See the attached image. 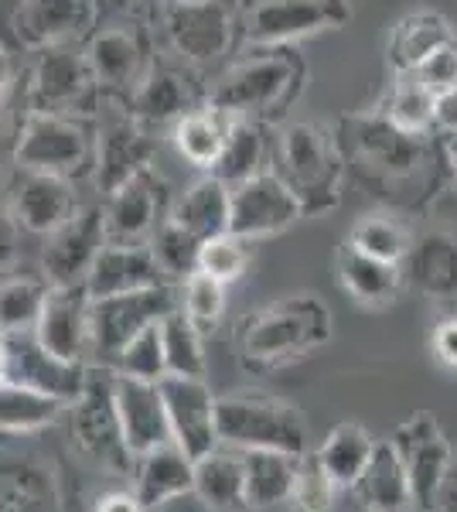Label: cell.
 I'll list each match as a JSON object with an SVG mask.
<instances>
[{"label":"cell","instance_id":"cell-1","mask_svg":"<svg viewBox=\"0 0 457 512\" xmlns=\"http://www.w3.org/2000/svg\"><path fill=\"white\" fill-rule=\"evenodd\" d=\"M331 311L314 294H294L243 321L239 352L253 369H277L328 345Z\"/></svg>","mask_w":457,"mask_h":512},{"label":"cell","instance_id":"cell-2","mask_svg":"<svg viewBox=\"0 0 457 512\" xmlns=\"http://www.w3.org/2000/svg\"><path fill=\"white\" fill-rule=\"evenodd\" d=\"M277 175L297 195L304 216H324L342 202V185L348 175L345 154L335 130L321 123H287L277 144Z\"/></svg>","mask_w":457,"mask_h":512},{"label":"cell","instance_id":"cell-3","mask_svg":"<svg viewBox=\"0 0 457 512\" xmlns=\"http://www.w3.org/2000/svg\"><path fill=\"white\" fill-rule=\"evenodd\" d=\"M219 444L236 451H284L301 458L307 448L304 414L287 400L260 393H232L215 400Z\"/></svg>","mask_w":457,"mask_h":512},{"label":"cell","instance_id":"cell-4","mask_svg":"<svg viewBox=\"0 0 457 512\" xmlns=\"http://www.w3.org/2000/svg\"><path fill=\"white\" fill-rule=\"evenodd\" d=\"M301 79V62L290 59L287 52H270L267 48V55H256V59L232 65L226 76H219L205 103L219 106L229 117L267 120L297 96Z\"/></svg>","mask_w":457,"mask_h":512},{"label":"cell","instance_id":"cell-5","mask_svg":"<svg viewBox=\"0 0 457 512\" xmlns=\"http://www.w3.org/2000/svg\"><path fill=\"white\" fill-rule=\"evenodd\" d=\"M69 427L76 448L93 461L96 468L113 475H134V451L123 437L120 410L113 396V369L93 366L86 386L69 403Z\"/></svg>","mask_w":457,"mask_h":512},{"label":"cell","instance_id":"cell-6","mask_svg":"<svg viewBox=\"0 0 457 512\" xmlns=\"http://www.w3.org/2000/svg\"><path fill=\"white\" fill-rule=\"evenodd\" d=\"M335 137L345 154V164H355L365 178L410 181L423 164V137L396 130L376 110L342 117Z\"/></svg>","mask_w":457,"mask_h":512},{"label":"cell","instance_id":"cell-7","mask_svg":"<svg viewBox=\"0 0 457 512\" xmlns=\"http://www.w3.org/2000/svg\"><path fill=\"white\" fill-rule=\"evenodd\" d=\"M352 21L348 0H239L236 31L246 45L280 48Z\"/></svg>","mask_w":457,"mask_h":512},{"label":"cell","instance_id":"cell-8","mask_svg":"<svg viewBox=\"0 0 457 512\" xmlns=\"http://www.w3.org/2000/svg\"><path fill=\"white\" fill-rule=\"evenodd\" d=\"M174 308H178V297L168 284L134 294L93 297L89 301V362L110 369L116 355L130 345V338L157 325Z\"/></svg>","mask_w":457,"mask_h":512},{"label":"cell","instance_id":"cell-9","mask_svg":"<svg viewBox=\"0 0 457 512\" xmlns=\"http://www.w3.org/2000/svg\"><path fill=\"white\" fill-rule=\"evenodd\" d=\"M96 151L89 127L72 113H41L31 110L21 123L18 144H14V168L45 171V175H76L86 168Z\"/></svg>","mask_w":457,"mask_h":512},{"label":"cell","instance_id":"cell-10","mask_svg":"<svg viewBox=\"0 0 457 512\" xmlns=\"http://www.w3.org/2000/svg\"><path fill=\"white\" fill-rule=\"evenodd\" d=\"M96 164H93V181L99 195H110L113 188H120L130 175H137L140 168L154 164V137L151 130L130 113L127 99L103 93V106H99V123H96Z\"/></svg>","mask_w":457,"mask_h":512},{"label":"cell","instance_id":"cell-11","mask_svg":"<svg viewBox=\"0 0 457 512\" xmlns=\"http://www.w3.org/2000/svg\"><path fill=\"white\" fill-rule=\"evenodd\" d=\"M161 24L171 52L195 69L229 55L232 38H236V18L219 0H195V4L164 0Z\"/></svg>","mask_w":457,"mask_h":512},{"label":"cell","instance_id":"cell-12","mask_svg":"<svg viewBox=\"0 0 457 512\" xmlns=\"http://www.w3.org/2000/svg\"><path fill=\"white\" fill-rule=\"evenodd\" d=\"M389 441L403 458L413 492V509L437 512L440 489H444V478L454 461V448L440 431V424L430 414H413L389 434Z\"/></svg>","mask_w":457,"mask_h":512},{"label":"cell","instance_id":"cell-13","mask_svg":"<svg viewBox=\"0 0 457 512\" xmlns=\"http://www.w3.org/2000/svg\"><path fill=\"white\" fill-rule=\"evenodd\" d=\"M304 219L301 202L290 192V185L277 171H260L256 178L232 188V212H229V233L256 243V239L277 236L284 229Z\"/></svg>","mask_w":457,"mask_h":512},{"label":"cell","instance_id":"cell-14","mask_svg":"<svg viewBox=\"0 0 457 512\" xmlns=\"http://www.w3.org/2000/svg\"><path fill=\"white\" fill-rule=\"evenodd\" d=\"M99 93L96 76L86 62V52L76 45L41 48L31 69V110L41 113H76L86 110L89 99Z\"/></svg>","mask_w":457,"mask_h":512},{"label":"cell","instance_id":"cell-15","mask_svg":"<svg viewBox=\"0 0 457 512\" xmlns=\"http://www.w3.org/2000/svg\"><path fill=\"white\" fill-rule=\"evenodd\" d=\"M106 246L103 205H79L76 216L45 236L41 250V277L52 287L86 284L99 250Z\"/></svg>","mask_w":457,"mask_h":512},{"label":"cell","instance_id":"cell-16","mask_svg":"<svg viewBox=\"0 0 457 512\" xmlns=\"http://www.w3.org/2000/svg\"><path fill=\"white\" fill-rule=\"evenodd\" d=\"M161 202L164 178L157 175L154 164H147L103 198L106 243H151L154 229L168 216Z\"/></svg>","mask_w":457,"mask_h":512},{"label":"cell","instance_id":"cell-17","mask_svg":"<svg viewBox=\"0 0 457 512\" xmlns=\"http://www.w3.org/2000/svg\"><path fill=\"white\" fill-rule=\"evenodd\" d=\"M164 410H168L171 437L191 461L205 458L219 448V427H215V400L212 386L205 379L164 376L161 379Z\"/></svg>","mask_w":457,"mask_h":512},{"label":"cell","instance_id":"cell-18","mask_svg":"<svg viewBox=\"0 0 457 512\" xmlns=\"http://www.w3.org/2000/svg\"><path fill=\"white\" fill-rule=\"evenodd\" d=\"M18 441L0 434V512H62L52 465Z\"/></svg>","mask_w":457,"mask_h":512},{"label":"cell","instance_id":"cell-19","mask_svg":"<svg viewBox=\"0 0 457 512\" xmlns=\"http://www.w3.org/2000/svg\"><path fill=\"white\" fill-rule=\"evenodd\" d=\"M7 338V355H11V366H7V379L24 386H35V390L55 396L69 407L72 400L82 393L89 376L86 362H69L58 359L38 342L35 332H14Z\"/></svg>","mask_w":457,"mask_h":512},{"label":"cell","instance_id":"cell-20","mask_svg":"<svg viewBox=\"0 0 457 512\" xmlns=\"http://www.w3.org/2000/svg\"><path fill=\"white\" fill-rule=\"evenodd\" d=\"M82 52H86V62L96 76L99 93H110V96L127 99L140 86V79L147 76V69H151L144 38L134 28H123V24L99 28L86 41Z\"/></svg>","mask_w":457,"mask_h":512},{"label":"cell","instance_id":"cell-21","mask_svg":"<svg viewBox=\"0 0 457 512\" xmlns=\"http://www.w3.org/2000/svg\"><path fill=\"white\" fill-rule=\"evenodd\" d=\"M89 291L86 284L52 287L45 297V308L38 315V325L31 328L35 338L48 352L69 362L89 359Z\"/></svg>","mask_w":457,"mask_h":512},{"label":"cell","instance_id":"cell-22","mask_svg":"<svg viewBox=\"0 0 457 512\" xmlns=\"http://www.w3.org/2000/svg\"><path fill=\"white\" fill-rule=\"evenodd\" d=\"M14 216L24 233L52 236L58 226H65L79 209L76 188L65 175H45V171H21L11 192Z\"/></svg>","mask_w":457,"mask_h":512},{"label":"cell","instance_id":"cell-23","mask_svg":"<svg viewBox=\"0 0 457 512\" xmlns=\"http://www.w3.org/2000/svg\"><path fill=\"white\" fill-rule=\"evenodd\" d=\"M164 284H168V274L157 263L151 243H106L86 277L89 297L134 294Z\"/></svg>","mask_w":457,"mask_h":512},{"label":"cell","instance_id":"cell-24","mask_svg":"<svg viewBox=\"0 0 457 512\" xmlns=\"http://www.w3.org/2000/svg\"><path fill=\"white\" fill-rule=\"evenodd\" d=\"M113 396H116V410H120L123 437H127L134 458L174 441L168 410H164L161 383H147V379H130V376L113 373Z\"/></svg>","mask_w":457,"mask_h":512},{"label":"cell","instance_id":"cell-25","mask_svg":"<svg viewBox=\"0 0 457 512\" xmlns=\"http://www.w3.org/2000/svg\"><path fill=\"white\" fill-rule=\"evenodd\" d=\"M93 0H21L14 11V31L28 48L72 45L93 24Z\"/></svg>","mask_w":457,"mask_h":512},{"label":"cell","instance_id":"cell-26","mask_svg":"<svg viewBox=\"0 0 457 512\" xmlns=\"http://www.w3.org/2000/svg\"><path fill=\"white\" fill-rule=\"evenodd\" d=\"M403 280L434 301L457 297V239L440 229L413 236V246L403 260Z\"/></svg>","mask_w":457,"mask_h":512},{"label":"cell","instance_id":"cell-27","mask_svg":"<svg viewBox=\"0 0 457 512\" xmlns=\"http://www.w3.org/2000/svg\"><path fill=\"white\" fill-rule=\"evenodd\" d=\"M454 41H457L454 24L440 11H413L396 21L393 31H389L386 62L393 69V76H406V72H417L430 55L454 45Z\"/></svg>","mask_w":457,"mask_h":512},{"label":"cell","instance_id":"cell-28","mask_svg":"<svg viewBox=\"0 0 457 512\" xmlns=\"http://www.w3.org/2000/svg\"><path fill=\"white\" fill-rule=\"evenodd\" d=\"M195 489V461L178 444H161L154 451L137 454L134 461V495L147 509L168 506Z\"/></svg>","mask_w":457,"mask_h":512},{"label":"cell","instance_id":"cell-29","mask_svg":"<svg viewBox=\"0 0 457 512\" xmlns=\"http://www.w3.org/2000/svg\"><path fill=\"white\" fill-rule=\"evenodd\" d=\"M127 106L147 130H154L168 127V123L174 127L188 110H195V99H191L185 72L168 69V65H151L140 86L127 96Z\"/></svg>","mask_w":457,"mask_h":512},{"label":"cell","instance_id":"cell-30","mask_svg":"<svg viewBox=\"0 0 457 512\" xmlns=\"http://www.w3.org/2000/svg\"><path fill=\"white\" fill-rule=\"evenodd\" d=\"M229 212H232V188L215 175L198 178L185 192L174 195L168 219L181 226L195 239H212L229 233Z\"/></svg>","mask_w":457,"mask_h":512},{"label":"cell","instance_id":"cell-31","mask_svg":"<svg viewBox=\"0 0 457 512\" xmlns=\"http://www.w3.org/2000/svg\"><path fill=\"white\" fill-rule=\"evenodd\" d=\"M338 280L345 294L359 301L362 308H389L406 287L403 263H386L376 256H365L352 246H342L338 253Z\"/></svg>","mask_w":457,"mask_h":512},{"label":"cell","instance_id":"cell-32","mask_svg":"<svg viewBox=\"0 0 457 512\" xmlns=\"http://www.w3.org/2000/svg\"><path fill=\"white\" fill-rule=\"evenodd\" d=\"M359 502L365 512H413V492L410 478H406L403 458L396 454L393 441H376L369 465L362 478L355 482Z\"/></svg>","mask_w":457,"mask_h":512},{"label":"cell","instance_id":"cell-33","mask_svg":"<svg viewBox=\"0 0 457 512\" xmlns=\"http://www.w3.org/2000/svg\"><path fill=\"white\" fill-rule=\"evenodd\" d=\"M205 509L212 512H243L246 485H243V451L219 444L205 458L195 461V489Z\"/></svg>","mask_w":457,"mask_h":512},{"label":"cell","instance_id":"cell-34","mask_svg":"<svg viewBox=\"0 0 457 512\" xmlns=\"http://www.w3.org/2000/svg\"><path fill=\"white\" fill-rule=\"evenodd\" d=\"M232 120L236 117L222 113L219 106H212V103L195 106V110H188L185 117L174 123V130H171L174 147H178V154L191 164V168L212 171L222 154V147H226Z\"/></svg>","mask_w":457,"mask_h":512},{"label":"cell","instance_id":"cell-35","mask_svg":"<svg viewBox=\"0 0 457 512\" xmlns=\"http://www.w3.org/2000/svg\"><path fill=\"white\" fill-rule=\"evenodd\" d=\"M297 458L284 451H243L246 509H277L290 502Z\"/></svg>","mask_w":457,"mask_h":512},{"label":"cell","instance_id":"cell-36","mask_svg":"<svg viewBox=\"0 0 457 512\" xmlns=\"http://www.w3.org/2000/svg\"><path fill=\"white\" fill-rule=\"evenodd\" d=\"M62 410L69 407L55 396L14 379H0V434H38L52 427Z\"/></svg>","mask_w":457,"mask_h":512},{"label":"cell","instance_id":"cell-37","mask_svg":"<svg viewBox=\"0 0 457 512\" xmlns=\"http://www.w3.org/2000/svg\"><path fill=\"white\" fill-rule=\"evenodd\" d=\"M376 113L403 134L427 137L434 130V93L413 72H406V76H396L393 86L382 93Z\"/></svg>","mask_w":457,"mask_h":512},{"label":"cell","instance_id":"cell-38","mask_svg":"<svg viewBox=\"0 0 457 512\" xmlns=\"http://www.w3.org/2000/svg\"><path fill=\"white\" fill-rule=\"evenodd\" d=\"M263 158H267V140H263V127L260 120H246V117H236L229 127V137H226V147H222L219 161L209 175H215L219 181H226L229 188L243 185V181L256 178L263 168Z\"/></svg>","mask_w":457,"mask_h":512},{"label":"cell","instance_id":"cell-39","mask_svg":"<svg viewBox=\"0 0 457 512\" xmlns=\"http://www.w3.org/2000/svg\"><path fill=\"white\" fill-rule=\"evenodd\" d=\"M372 451H376V437L365 431L362 424L348 420V424L331 427V434L324 437L318 448V458L342 489H355V482H359L365 465H369Z\"/></svg>","mask_w":457,"mask_h":512},{"label":"cell","instance_id":"cell-40","mask_svg":"<svg viewBox=\"0 0 457 512\" xmlns=\"http://www.w3.org/2000/svg\"><path fill=\"white\" fill-rule=\"evenodd\" d=\"M52 291L45 277H4L0 280V335L31 332L45 308V297Z\"/></svg>","mask_w":457,"mask_h":512},{"label":"cell","instance_id":"cell-41","mask_svg":"<svg viewBox=\"0 0 457 512\" xmlns=\"http://www.w3.org/2000/svg\"><path fill=\"white\" fill-rule=\"evenodd\" d=\"M345 246H352V250H359L365 256H376V260H386V263H403L413 246V236H410V229L396 216H389V212H369V216H362L352 226Z\"/></svg>","mask_w":457,"mask_h":512},{"label":"cell","instance_id":"cell-42","mask_svg":"<svg viewBox=\"0 0 457 512\" xmlns=\"http://www.w3.org/2000/svg\"><path fill=\"white\" fill-rule=\"evenodd\" d=\"M161 342H164V362H168V376H188L205 379V349L202 332L191 325V318L181 308L161 318Z\"/></svg>","mask_w":457,"mask_h":512},{"label":"cell","instance_id":"cell-43","mask_svg":"<svg viewBox=\"0 0 457 512\" xmlns=\"http://www.w3.org/2000/svg\"><path fill=\"white\" fill-rule=\"evenodd\" d=\"M338 489H342V485H338L328 468L321 465L318 451H304L301 458H297L294 489H290V509L294 512H335Z\"/></svg>","mask_w":457,"mask_h":512},{"label":"cell","instance_id":"cell-44","mask_svg":"<svg viewBox=\"0 0 457 512\" xmlns=\"http://www.w3.org/2000/svg\"><path fill=\"white\" fill-rule=\"evenodd\" d=\"M178 308L185 311L191 318V325H195L202 335L212 332V328L222 321V315H226V284L209 274H202V270H195V274H188L181 280Z\"/></svg>","mask_w":457,"mask_h":512},{"label":"cell","instance_id":"cell-45","mask_svg":"<svg viewBox=\"0 0 457 512\" xmlns=\"http://www.w3.org/2000/svg\"><path fill=\"white\" fill-rule=\"evenodd\" d=\"M116 376L130 379H147V383H161L168 376V362H164V342H161V321L151 328H144L137 338H130V345L116 355L113 362Z\"/></svg>","mask_w":457,"mask_h":512},{"label":"cell","instance_id":"cell-46","mask_svg":"<svg viewBox=\"0 0 457 512\" xmlns=\"http://www.w3.org/2000/svg\"><path fill=\"white\" fill-rule=\"evenodd\" d=\"M151 250L161 263V270L168 274V280H185L188 274L198 270V250H202V239H195L191 233H185L181 226L164 216L161 226L154 229L151 236Z\"/></svg>","mask_w":457,"mask_h":512},{"label":"cell","instance_id":"cell-47","mask_svg":"<svg viewBox=\"0 0 457 512\" xmlns=\"http://www.w3.org/2000/svg\"><path fill=\"white\" fill-rule=\"evenodd\" d=\"M246 267H249V243L232 233L205 239L202 250H198V270L222 280V284L239 280L246 274Z\"/></svg>","mask_w":457,"mask_h":512},{"label":"cell","instance_id":"cell-48","mask_svg":"<svg viewBox=\"0 0 457 512\" xmlns=\"http://www.w3.org/2000/svg\"><path fill=\"white\" fill-rule=\"evenodd\" d=\"M413 76H417L434 96L447 93V89H457V41L430 55V59L413 72Z\"/></svg>","mask_w":457,"mask_h":512},{"label":"cell","instance_id":"cell-49","mask_svg":"<svg viewBox=\"0 0 457 512\" xmlns=\"http://www.w3.org/2000/svg\"><path fill=\"white\" fill-rule=\"evenodd\" d=\"M18 243H21V222L14 216V205L7 202L4 192H0V270L14 263Z\"/></svg>","mask_w":457,"mask_h":512},{"label":"cell","instance_id":"cell-50","mask_svg":"<svg viewBox=\"0 0 457 512\" xmlns=\"http://www.w3.org/2000/svg\"><path fill=\"white\" fill-rule=\"evenodd\" d=\"M430 349H434L437 362L457 373V315L444 318L434 328V338H430Z\"/></svg>","mask_w":457,"mask_h":512},{"label":"cell","instance_id":"cell-51","mask_svg":"<svg viewBox=\"0 0 457 512\" xmlns=\"http://www.w3.org/2000/svg\"><path fill=\"white\" fill-rule=\"evenodd\" d=\"M434 130L444 137H457V89L434 96Z\"/></svg>","mask_w":457,"mask_h":512},{"label":"cell","instance_id":"cell-52","mask_svg":"<svg viewBox=\"0 0 457 512\" xmlns=\"http://www.w3.org/2000/svg\"><path fill=\"white\" fill-rule=\"evenodd\" d=\"M96 512H147V506L137 499L134 492H110V495L99 499Z\"/></svg>","mask_w":457,"mask_h":512},{"label":"cell","instance_id":"cell-53","mask_svg":"<svg viewBox=\"0 0 457 512\" xmlns=\"http://www.w3.org/2000/svg\"><path fill=\"white\" fill-rule=\"evenodd\" d=\"M437 512H457V454L451 461V472H447V478H444V489H440Z\"/></svg>","mask_w":457,"mask_h":512},{"label":"cell","instance_id":"cell-54","mask_svg":"<svg viewBox=\"0 0 457 512\" xmlns=\"http://www.w3.org/2000/svg\"><path fill=\"white\" fill-rule=\"evenodd\" d=\"M11 79H14V59H11V52L4 48V41H0V96L11 89Z\"/></svg>","mask_w":457,"mask_h":512},{"label":"cell","instance_id":"cell-55","mask_svg":"<svg viewBox=\"0 0 457 512\" xmlns=\"http://www.w3.org/2000/svg\"><path fill=\"white\" fill-rule=\"evenodd\" d=\"M447 164H451V175L457 181V137H447Z\"/></svg>","mask_w":457,"mask_h":512},{"label":"cell","instance_id":"cell-56","mask_svg":"<svg viewBox=\"0 0 457 512\" xmlns=\"http://www.w3.org/2000/svg\"><path fill=\"white\" fill-rule=\"evenodd\" d=\"M7 366H11V355H7V338L0 335V379H7Z\"/></svg>","mask_w":457,"mask_h":512},{"label":"cell","instance_id":"cell-57","mask_svg":"<svg viewBox=\"0 0 457 512\" xmlns=\"http://www.w3.org/2000/svg\"><path fill=\"white\" fill-rule=\"evenodd\" d=\"M113 4H120V7H130V4H137V0H113Z\"/></svg>","mask_w":457,"mask_h":512},{"label":"cell","instance_id":"cell-58","mask_svg":"<svg viewBox=\"0 0 457 512\" xmlns=\"http://www.w3.org/2000/svg\"><path fill=\"white\" fill-rule=\"evenodd\" d=\"M181 4H195V0H181Z\"/></svg>","mask_w":457,"mask_h":512},{"label":"cell","instance_id":"cell-59","mask_svg":"<svg viewBox=\"0 0 457 512\" xmlns=\"http://www.w3.org/2000/svg\"><path fill=\"white\" fill-rule=\"evenodd\" d=\"M413 512H423V509H413Z\"/></svg>","mask_w":457,"mask_h":512}]
</instances>
